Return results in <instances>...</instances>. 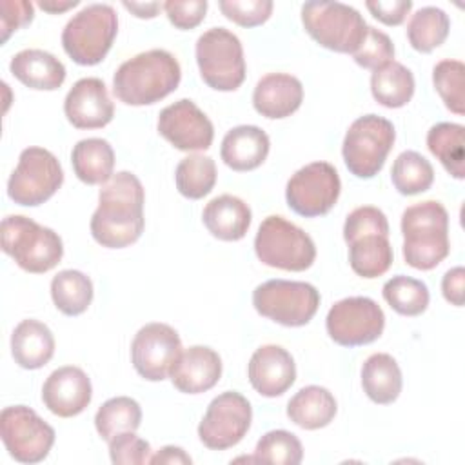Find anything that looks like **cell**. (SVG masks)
Segmentation results:
<instances>
[{
	"instance_id": "1",
	"label": "cell",
	"mask_w": 465,
	"mask_h": 465,
	"mask_svg": "<svg viewBox=\"0 0 465 465\" xmlns=\"http://www.w3.org/2000/svg\"><path fill=\"white\" fill-rule=\"evenodd\" d=\"M145 193L136 174L120 171L113 174L98 193V207L91 216L93 238L107 249H122L134 243L145 225Z\"/></svg>"
},
{
	"instance_id": "2",
	"label": "cell",
	"mask_w": 465,
	"mask_h": 465,
	"mask_svg": "<svg viewBox=\"0 0 465 465\" xmlns=\"http://www.w3.org/2000/svg\"><path fill=\"white\" fill-rule=\"evenodd\" d=\"M182 80L174 54L149 49L125 60L113 76L114 96L127 105H151L171 94Z\"/></svg>"
},
{
	"instance_id": "3",
	"label": "cell",
	"mask_w": 465,
	"mask_h": 465,
	"mask_svg": "<svg viewBox=\"0 0 465 465\" xmlns=\"http://www.w3.org/2000/svg\"><path fill=\"white\" fill-rule=\"evenodd\" d=\"M403 260L418 271L440 265L449 251V213L436 200H425L407 207L401 214Z\"/></svg>"
},
{
	"instance_id": "4",
	"label": "cell",
	"mask_w": 465,
	"mask_h": 465,
	"mask_svg": "<svg viewBox=\"0 0 465 465\" xmlns=\"http://www.w3.org/2000/svg\"><path fill=\"white\" fill-rule=\"evenodd\" d=\"M2 251L15 263L33 274L56 267L64 256V243L58 232L22 214H9L0 225Z\"/></svg>"
},
{
	"instance_id": "5",
	"label": "cell",
	"mask_w": 465,
	"mask_h": 465,
	"mask_svg": "<svg viewBox=\"0 0 465 465\" xmlns=\"http://www.w3.org/2000/svg\"><path fill=\"white\" fill-rule=\"evenodd\" d=\"M118 33V16L109 4L80 9L62 31V47L78 65H96L109 53Z\"/></svg>"
},
{
	"instance_id": "6",
	"label": "cell",
	"mask_w": 465,
	"mask_h": 465,
	"mask_svg": "<svg viewBox=\"0 0 465 465\" xmlns=\"http://www.w3.org/2000/svg\"><path fill=\"white\" fill-rule=\"evenodd\" d=\"M254 252L262 263L292 272L309 269L316 258L312 238L278 214H271L260 223L254 236Z\"/></svg>"
},
{
	"instance_id": "7",
	"label": "cell",
	"mask_w": 465,
	"mask_h": 465,
	"mask_svg": "<svg viewBox=\"0 0 465 465\" xmlns=\"http://www.w3.org/2000/svg\"><path fill=\"white\" fill-rule=\"evenodd\" d=\"M302 22L314 42L336 53L352 54L367 33L363 16L341 2H305Z\"/></svg>"
},
{
	"instance_id": "8",
	"label": "cell",
	"mask_w": 465,
	"mask_h": 465,
	"mask_svg": "<svg viewBox=\"0 0 465 465\" xmlns=\"http://www.w3.org/2000/svg\"><path fill=\"white\" fill-rule=\"evenodd\" d=\"M196 64L202 80L214 91H236L245 80L240 38L225 27H211L196 40Z\"/></svg>"
},
{
	"instance_id": "9",
	"label": "cell",
	"mask_w": 465,
	"mask_h": 465,
	"mask_svg": "<svg viewBox=\"0 0 465 465\" xmlns=\"http://www.w3.org/2000/svg\"><path fill=\"white\" fill-rule=\"evenodd\" d=\"M396 140L392 122L378 114L356 118L343 138L341 154L351 174L358 178L376 176Z\"/></svg>"
},
{
	"instance_id": "10",
	"label": "cell",
	"mask_w": 465,
	"mask_h": 465,
	"mask_svg": "<svg viewBox=\"0 0 465 465\" xmlns=\"http://www.w3.org/2000/svg\"><path fill=\"white\" fill-rule=\"evenodd\" d=\"M252 305L258 314L285 325H307L320 307V292L307 282L267 280L252 291Z\"/></svg>"
},
{
	"instance_id": "11",
	"label": "cell",
	"mask_w": 465,
	"mask_h": 465,
	"mask_svg": "<svg viewBox=\"0 0 465 465\" xmlns=\"http://www.w3.org/2000/svg\"><path fill=\"white\" fill-rule=\"evenodd\" d=\"M64 171L58 158L44 147H27L7 180V196L24 207L47 202L62 185Z\"/></svg>"
},
{
	"instance_id": "12",
	"label": "cell",
	"mask_w": 465,
	"mask_h": 465,
	"mask_svg": "<svg viewBox=\"0 0 465 465\" xmlns=\"http://www.w3.org/2000/svg\"><path fill=\"white\" fill-rule=\"evenodd\" d=\"M0 436L9 456L20 463L45 460L54 443V429L25 405H11L0 412Z\"/></svg>"
},
{
	"instance_id": "13",
	"label": "cell",
	"mask_w": 465,
	"mask_h": 465,
	"mask_svg": "<svg viewBox=\"0 0 465 465\" xmlns=\"http://www.w3.org/2000/svg\"><path fill=\"white\" fill-rule=\"evenodd\" d=\"M341 191L340 174L329 162H312L298 169L287 182V205L300 216L316 218L327 214Z\"/></svg>"
},
{
	"instance_id": "14",
	"label": "cell",
	"mask_w": 465,
	"mask_h": 465,
	"mask_svg": "<svg viewBox=\"0 0 465 465\" xmlns=\"http://www.w3.org/2000/svg\"><path fill=\"white\" fill-rule=\"evenodd\" d=\"M327 334L341 347H360L378 340L385 327L381 307L367 296L336 302L325 318Z\"/></svg>"
},
{
	"instance_id": "15",
	"label": "cell",
	"mask_w": 465,
	"mask_h": 465,
	"mask_svg": "<svg viewBox=\"0 0 465 465\" xmlns=\"http://www.w3.org/2000/svg\"><path fill=\"white\" fill-rule=\"evenodd\" d=\"M251 420L252 409L243 394L222 392L209 403L198 425V438L211 450H225L243 440Z\"/></svg>"
},
{
	"instance_id": "16",
	"label": "cell",
	"mask_w": 465,
	"mask_h": 465,
	"mask_svg": "<svg viewBox=\"0 0 465 465\" xmlns=\"http://www.w3.org/2000/svg\"><path fill=\"white\" fill-rule=\"evenodd\" d=\"M180 352L182 340L178 332L171 325L160 322L143 325L131 343L133 367L149 381L165 380Z\"/></svg>"
},
{
	"instance_id": "17",
	"label": "cell",
	"mask_w": 465,
	"mask_h": 465,
	"mask_svg": "<svg viewBox=\"0 0 465 465\" xmlns=\"http://www.w3.org/2000/svg\"><path fill=\"white\" fill-rule=\"evenodd\" d=\"M158 133L180 151H205L214 138L213 122L189 98L169 104L160 111Z\"/></svg>"
},
{
	"instance_id": "18",
	"label": "cell",
	"mask_w": 465,
	"mask_h": 465,
	"mask_svg": "<svg viewBox=\"0 0 465 465\" xmlns=\"http://www.w3.org/2000/svg\"><path fill=\"white\" fill-rule=\"evenodd\" d=\"M64 113L76 129L105 127L114 116V105L104 80L87 76L74 82L65 94Z\"/></svg>"
},
{
	"instance_id": "19",
	"label": "cell",
	"mask_w": 465,
	"mask_h": 465,
	"mask_svg": "<svg viewBox=\"0 0 465 465\" xmlns=\"http://www.w3.org/2000/svg\"><path fill=\"white\" fill-rule=\"evenodd\" d=\"M93 398L89 376L74 365L54 369L42 387L44 405L60 418L78 416L87 409Z\"/></svg>"
},
{
	"instance_id": "20",
	"label": "cell",
	"mask_w": 465,
	"mask_h": 465,
	"mask_svg": "<svg viewBox=\"0 0 465 465\" xmlns=\"http://www.w3.org/2000/svg\"><path fill=\"white\" fill-rule=\"evenodd\" d=\"M247 376L258 394L276 398L294 383L296 365L289 351L269 343L252 352L247 365Z\"/></svg>"
},
{
	"instance_id": "21",
	"label": "cell",
	"mask_w": 465,
	"mask_h": 465,
	"mask_svg": "<svg viewBox=\"0 0 465 465\" xmlns=\"http://www.w3.org/2000/svg\"><path fill=\"white\" fill-rule=\"evenodd\" d=\"M171 381L183 394H200L213 389L222 376V358L205 345H193L180 352L171 367Z\"/></svg>"
},
{
	"instance_id": "22",
	"label": "cell",
	"mask_w": 465,
	"mask_h": 465,
	"mask_svg": "<svg viewBox=\"0 0 465 465\" xmlns=\"http://www.w3.org/2000/svg\"><path fill=\"white\" fill-rule=\"evenodd\" d=\"M303 102L302 82L287 73L262 76L252 91V105L265 118L280 120L291 116Z\"/></svg>"
},
{
	"instance_id": "23",
	"label": "cell",
	"mask_w": 465,
	"mask_h": 465,
	"mask_svg": "<svg viewBox=\"0 0 465 465\" xmlns=\"http://www.w3.org/2000/svg\"><path fill=\"white\" fill-rule=\"evenodd\" d=\"M269 136L258 125H236L222 140L220 156L232 171H252L260 167L269 154Z\"/></svg>"
},
{
	"instance_id": "24",
	"label": "cell",
	"mask_w": 465,
	"mask_h": 465,
	"mask_svg": "<svg viewBox=\"0 0 465 465\" xmlns=\"http://www.w3.org/2000/svg\"><path fill=\"white\" fill-rule=\"evenodd\" d=\"M9 69L24 85L38 91H54L65 82V65L44 49H22L11 62Z\"/></svg>"
},
{
	"instance_id": "25",
	"label": "cell",
	"mask_w": 465,
	"mask_h": 465,
	"mask_svg": "<svg viewBox=\"0 0 465 465\" xmlns=\"http://www.w3.org/2000/svg\"><path fill=\"white\" fill-rule=\"evenodd\" d=\"M251 218V207L232 194H220L213 198L202 213L207 231L223 242L242 240L249 231Z\"/></svg>"
},
{
	"instance_id": "26",
	"label": "cell",
	"mask_w": 465,
	"mask_h": 465,
	"mask_svg": "<svg viewBox=\"0 0 465 465\" xmlns=\"http://www.w3.org/2000/svg\"><path fill=\"white\" fill-rule=\"evenodd\" d=\"M11 354L22 369H40L54 354V336L51 329L38 320H22L11 334Z\"/></svg>"
},
{
	"instance_id": "27",
	"label": "cell",
	"mask_w": 465,
	"mask_h": 465,
	"mask_svg": "<svg viewBox=\"0 0 465 465\" xmlns=\"http://www.w3.org/2000/svg\"><path fill=\"white\" fill-rule=\"evenodd\" d=\"M338 405L332 392L320 385L300 389L287 403L289 420L307 430L327 427L336 416Z\"/></svg>"
},
{
	"instance_id": "28",
	"label": "cell",
	"mask_w": 465,
	"mask_h": 465,
	"mask_svg": "<svg viewBox=\"0 0 465 465\" xmlns=\"http://www.w3.org/2000/svg\"><path fill=\"white\" fill-rule=\"evenodd\" d=\"M401 371L398 361L387 352L371 354L361 365L363 392L378 405H389L401 392Z\"/></svg>"
},
{
	"instance_id": "29",
	"label": "cell",
	"mask_w": 465,
	"mask_h": 465,
	"mask_svg": "<svg viewBox=\"0 0 465 465\" xmlns=\"http://www.w3.org/2000/svg\"><path fill=\"white\" fill-rule=\"evenodd\" d=\"M73 171L87 185L105 183L114 173V151L104 138H84L71 151Z\"/></svg>"
},
{
	"instance_id": "30",
	"label": "cell",
	"mask_w": 465,
	"mask_h": 465,
	"mask_svg": "<svg viewBox=\"0 0 465 465\" xmlns=\"http://www.w3.org/2000/svg\"><path fill=\"white\" fill-rule=\"evenodd\" d=\"M414 76L400 62H389L371 74V93L378 104L389 109L403 107L414 94Z\"/></svg>"
},
{
	"instance_id": "31",
	"label": "cell",
	"mask_w": 465,
	"mask_h": 465,
	"mask_svg": "<svg viewBox=\"0 0 465 465\" xmlns=\"http://www.w3.org/2000/svg\"><path fill=\"white\" fill-rule=\"evenodd\" d=\"M465 129L460 124L440 122L427 133V147L456 180L465 176Z\"/></svg>"
},
{
	"instance_id": "32",
	"label": "cell",
	"mask_w": 465,
	"mask_h": 465,
	"mask_svg": "<svg viewBox=\"0 0 465 465\" xmlns=\"http://www.w3.org/2000/svg\"><path fill=\"white\" fill-rule=\"evenodd\" d=\"M394 252L389 236L365 234L349 242L351 269L361 278H378L392 265Z\"/></svg>"
},
{
	"instance_id": "33",
	"label": "cell",
	"mask_w": 465,
	"mask_h": 465,
	"mask_svg": "<svg viewBox=\"0 0 465 465\" xmlns=\"http://www.w3.org/2000/svg\"><path fill=\"white\" fill-rule=\"evenodd\" d=\"M51 298L60 312L78 316L93 302V282L82 271L64 269L51 280Z\"/></svg>"
},
{
	"instance_id": "34",
	"label": "cell",
	"mask_w": 465,
	"mask_h": 465,
	"mask_svg": "<svg viewBox=\"0 0 465 465\" xmlns=\"http://www.w3.org/2000/svg\"><path fill=\"white\" fill-rule=\"evenodd\" d=\"M140 423V403L129 396H116L104 401L94 414V427L105 441H111L122 432H134Z\"/></svg>"
},
{
	"instance_id": "35",
	"label": "cell",
	"mask_w": 465,
	"mask_h": 465,
	"mask_svg": "<svg viewBox=\"0 0 465 465\" xmlns=\"http://www.w3.org/2000/svg\"><path fill=\"white\" fill-rule=\"evenodd\" d=\"M450 20L440 7L427 5L418 9L407 24V38L412 49L420 53H430L440 47L449 36Z\"/></svg>"
},
{
	"instance_id": "36",
	"label": "cell",
	"mask_w": 465,
	"mask_h": 465,
	"mask_svg": "<svg viewBox=\"0 0 465 465\" xmlns=\"http://www.w3.org/2000/svg\"><path fill=\"white\" fill-rule=\"evenodd\" d=\"M176 189L189 200L207 196L216 183V163L205 154H189L182 158L174 171Z\"/></svg>"
},
{
	"instance_id": "37",
	"label": "cell",
	"mask_w": 465,
	"mask_h": 465,
	"mask_svg": "<svg viewBox=\"0 0 465 465\" xmlns=\"http://www.w3.org/2000/svg\"><path fill=\"white\" fill-rule=\"evenodd\" d=\"M391 180L400 194L412 196L430 189L434 182V169L420 153L403 151L392 163Z\"/></svg>"
},
{
	"instance_id": "38",
	"label": "cell",
	"mask_w": 465,
	"mask_h": 465,
	"mask_svg": "<svg viewBox=\"0 0 465 465\" xmlns=\"http://www.w3.org/2000/svg\"><path fill=\"white\" fill-rule=\"evenodd\" d=\"M381 294L385 302L401 316H418L421 314L430 300L429 289L421 280L398 274L383 283Z\"/></svg>"
},
{
	"instance_id": "39",
	"label": "cell",
	"mask_w": 465,
	"mask_h": 465,
	"mask_svg": "<svg viewBox=\"0 0 465 465\" xmlns=\"http://www.w3.org/2000/svg\"><path fill=\"white\" fill-rule=\"evenodd\" d=\"M432 84L445 107L454 114L465 113V65L460 60H441L432 69Z\"/></svg>"
},
{
	"instance_id": "40",
	"label": "cell",
	"mask_w": 465,
	"mask_h": 465,
	"mask_svg": "<svg viewBox=\"0 0 465 465\" xmlns=\"http://www.w3.org/2000/svg\"><path fill=\"white\" fill-rule=\"evenodd\" d=\"M303 460V447L296 434L276 429L265 432L254 449V461L274 465H298Z\"/></svg>"
},
{
	"instance_id": "41",
	"label": "cell",
	"mask_w": 465,
	"mask_h": 465,
	"mask_svg": "<svg viewBox=\"0 0 465 465\" xmlns=\"http://www.w3.org/2000/svg\"><path fill=\"white\" fill-rule=\"evenodd\" d=\"M352 58L358 65L365 69H378L394 58V45L389 35L383 31L367 25V33L360 44V47L352 53Z\"/></svg>"
},
{
	"instance_id": "42",
	"label": "cell",
	"mask_w": 465,
	"mask_h": 465,
	"mask_svg": "<svg viewBox=\"0 0 465 465\" xmlns=\"http://www.w3.org/2000/svg\"><path fill=\"white\" fill-rule=\"evenodd\" d=\"M365 234H383L389 236V222L383 211L374 205H361L351 211L343 223L345 242H352Z\"/></svg>"
},
{
	"instance_id": "43",
	"label": "cell",
	"mask_w": 465,
	"mask_h": 465,
	"mask_svg": "<svg viewBox=\"0 0 465 465\" xmlns=\"http://www.w3.org/2000/svg\"><path fill=\"white\" fill-rule=\"evenodd\" d=\"M218 7L225 18L242 27L262 25L272 13L271 0H220Z\"/></svg>"
},
{
	"instance_id": "44",
	"label": "cell",
	"mask_w": 465,
	"mask_h": 465,
	"mask_svg": "<svg viewBox=\"0 0 465 465\" xmlns=\"http://www.w3.org/2000/svg\"><path fill=\"white\" fill-rule=\"evenodd\" d=\"M107 443L114 465H142L151 460V445L134 432H122Z\"/></svg>"
},
{
	"instance_id": "45",
	"label": "cell",
	"mask_w": 465,
	"mask_h": 465,
	"mask_svg": "<svg viewBox=\"0 0 465 465\" xmlns=\"http://www.w3.org/2000/svg\"><path fill=\"white\" fill-rule=\"evenodd\" d=\"M33 15H35V7L27 0H2L0 2L2 44H5L15 31L27 25L33 20Z\"/></svg>"
},
{
	"instance_id": "46",
	"label": "cell",
	"mask_w": 465,
	"mask_h": 465,
	"mask_svg": "<svg viewBox=\"0 0 465 465\" xmlns=\"http://www.w3.org/2000/svg\"><path fill=\"white\" fill-rule=\"evenodd\" d=\"M163 11L174 27L193 29L205 18L207 2L205 0H189V2L169 0L163 4Z\"/></svg>"
},
{
	"instance_id": "47",
	"label": "cell",
	"mask_w": 465,
	"mask_h": 465,
	"mask_svg": "<svg viewBox=\"0 0 465 465\" xmlns=\"http://www.w3.org/2000/svg\"><path fill=\"white\" fill-rule=\"evenodd\" d=\"M365 7L385 25H400L412 9L411 0H369Z\"/></svg>"
},
{
	"instance_id": "48",
	"label": "cell",
	"mask_w": 465,
	"mask_h": 465,
	"mask_svg": "<svg viewBox=\"0 0 465 465\" xmlns=\"http://www.w3.org/2000/svg\"><path fill=\"white\" fill-rule=\"evenodd\" d=\"M463 289H465V269L463 267L449 269L441 280V292L445 300L456 307H461L463 292H465Z\"/></svg>"
},
{
	"instance_id": "49",
	"label": "cell",
	"mask_w": 465,
	"mask_h": 465,
	"mask_svg": "<svg viewBox=\"0 0 465 465\" xmlns=\"http://www.w3.org/2000/svg\"><path fill=\"white\" fill-rule=\"evenodd\" d=\"M193 460L191 456L180 449V447H174V445H165L162 447L154 456H151L149 463H167V465H189Z\"/></svg>"
},
{
	"instance_id": "50",
	"label": "cell",
	"mask_w": 465,
	"mask_h": 465,
	"mask_svg": "<svg viewBox=\"0 0 465 465\" xmlns=\"http://www.w3.org/2000/svg\"><path fill=\"white\" fill-rule=\"evenodd\" d=\"M124 7L138 18H154L163 5L160 2H124Z\"/></svg>"
},
{
	"instance_id": "51",
	"label": "cell",
	"mask_w": 465,
	"mask_h": 465,
	"mask_svg": "<svg viewBox=\"0 0 465 465\" xmlns=\"http://www.w3.org/2000/svg\"><path fill=\"white\" fill-rule=\"evenodd\" d=\"M74 5H78V0H67V2H56V0H40L38 2V7L40 9H44V11H47V13H53V15H56V13H64V11H67V9H71V7H74Z\"/></svg>"
}]
</instances>
